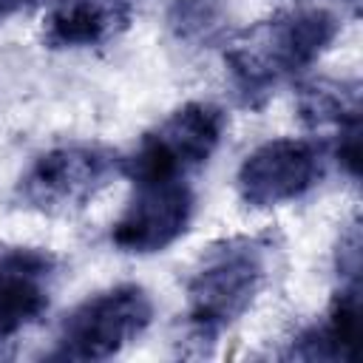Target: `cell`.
<instances>
[{"instance_id":"1","label":"cell","mask_w":363,"mask_h":363,"mask_svg":"<svg viewBox=\"0 0 363 363\" xmlns=\"http://www.w3.org/2000/svg\"><path fill=\"white\" fill-rule=\"evenodd\" d=\"M340 23L326 9H286L244 28L227 43L224 65L241 105L261 108L335 43Z\"/></svg>"},{"instance_id":"2","label":"cell","mask_w":363,"mask_h":363,"mask_svg":"<svg viewBox=\"0 0 363 363\" xmlns=\"http://www.w3.org/2000/svg\"><path fill=\"white\" fill-rule=\"evenodd\" d=\"M269 235H230L199 258L187 281V354H207L218 337L252 306L269 278Z\"/></svg>"},{"instance_id":"3","label":"cell","mask_w":363,"mask_h":363,"mask_svg":"<svg viewBox=\"0 0 363 363\" xmlns=\"http://www.w3.org/2000/svg\"><path fill=\"white\" fill-rule=\"evenodd\" d=\"M116 173H122V156L116 150L91 142H71L40 153L20 176L14 196L26 210L71 216L96 199Z\"/></svg>"},{"instance_id":"4","label":"cell","mask_w":363,"mask_h":363,"mask_svg":"<svg viewBox=\"0 0 363 363\" xmlns=\"http://www.w3.org/2000/svg\"><path fill=\"white\" fill-rule=\"evenodd\" d=\"M150 318V295L139 284H116L85 298L62 318L48 357L77 363L108 360L133 343L147 329Z\"/></svg>"},{"instance_id":"5","label":"cell","mask_w":363,"mask_h":363,"mask_svg":"<svg viewBox=\"0 0 363 363\" xmlns=\"http://www.w3.org/2000/svg\"><path fill=\"white\" fill-rule=\"evenodd\" d=\"M227 116L213 102H187L150 128L122 159V173L139 182H184L218 147Z\"/></svg>"},{"instance_id":"6","label":"cell","mask_w":363,"mask_h":363,"mask_svg":"<svg viewBox=\"0 0 363 363\" xmlns=\"http://www.w3.org/2000/svg\"><path fill=\"white\" fill-rule=\"evenodd\" d=\"M329 162V145L318 139H269L258 145L238 167V196L252 210L278 207L303 199L320 184Z\"/></svg>"},{"instance_id":"7","label":"cell","mask_w":363,"mask_h":363,"mask_svg":"<svg viewBox=\"0 0 363 363\" xmlns=\"http://www.w3.org/2000/svg\"><path fill=\"white\" fill-rule=\"evenodd\" d=\"M196 213V193L184 182H139L125 204L122 216L113 221L111 241L122 252L150 255L176 244Z\"/></svg>"},{"instance_id":"8","label":"cell","mask_w":363,"mask_h":363,"mask_svg":"<svg viewBox=\"0 0 363 363\" xmlns=\"http://www.w3.org/2000/svg\"><path fill=\"white\" fill-rule=\"evenodd\" d=\"M57 258L37 247H0V346L28 329L45 309Z\"/></svg>"},{"instance_id":"9","label":"cell","mask_w":363,"mask_h":363,"mask_svg":"<svg viewBox=\"0 0 363 363\" xmlns=\"http://www.w3.org/2000/svg\"><path fill=\"white\" fill-rule=\"evenodd\" d=\"M130 0H57L45 14L48 48H94L116 40L130 26Z\"/></svg>"},{"instance_id":"10","label":"cell","mask_w":363,"mask_h":363,"mask_svg":"<svg viewBox=\"0 0 363 363\" xmlns=\"http://www.w3.org/2000/svg\"><path fill=\"white\" fill-rule=\"evenodd\" d=\"M357 320H360V278H340V289L332 298L326 318L298 337L286 357L295 360H352L357 343Z\"/></svg>"},{"instance_id":"11","label":"cell","mask_w":363,"mask_h":363,"mask_svg":"<svg viewBox=\"0 0 363 363\" xmlns=\"http://www.w3.org/2000/svg\"><path fill=\"white\" fill-rule=\"evenodd\" d=\"M298 116L309 128L354 125L360 122V85L354 79H309L298 88Z\"/></svg>"},{"instance_id":"12","label":"cell","mask_w":363,"mask_h":363,"mask_svg":"<svg viewBox=\"0 0 363 363\" xmlns=\"http://www.w3.org/2000/svg\"><path fill=\"white\" fill-rule=\"evenodd\" d=\"M164 20L179 43L204 48L224 37L230 23V0H167Z\"/></svg>"},{"instance_id":"13","label":"cell","mask_w":363,"mask_h":363,"mask_svg":"<svg viewBox=\"0 0 363 363\" xmlns=\"http://www.w3.org/2000/svg\"><path fill=\"white\" fill-rule=\"evenodd\" d=\"M26 3H31V0H0V20H6L9 14H14V11L23 9Z\"/></svg>"},{"instance_id":"14","label":"cell","mask_w":363,"mask_h":363,"mask_svg":"<svg viewBox=\"0 0 363 363\" xmlns=\"http://www.w3.org/2000/svg\"><path fill=\"white\" fill-rule=\"evenodd\" d=\"M346 3H349V6H357V0H346Z\"/></svg>"}]
</instances>
